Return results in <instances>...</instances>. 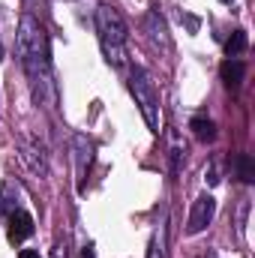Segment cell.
I'll return each mask as SVG.
<instances>
[{"label":"cell","instance_id":"1","mask_svg":"<svg viewBox=\"0 0 255 258\" xmlns=\"http://www.w3.org/2000/svg\"><path fill=\"white\" fill-rule=\"evenodd\" d=\"M18 57H21L24 72H27L33 102L36 105H54L57 87H54V75H51L48 39H45V27L33 15L21 18V27H18Z\"/></svg>","mask_w":255,"mask_h":258},{"label":"cell","instance_id":"2","mask_svg":"<svg viewBox=\"0 0 255 258\" xmlns=\"http://www.w3.org/2000/svg\"><path fill=\"white\" fill-rule=\"evenodd\" d=\"M96 33H99V45H102V54L105 60L114 66V69H123L126 66V42H129V30L123 15L102 3L96 9Z\"/></svg>","mask_w":255,"mask_h":258},{"label":"cell","instance_id":"3","mask_svg":"<svg viewBox=\"0 0 255 258\" xmlns=\"http://www.w3.org/2000/svg\"><path fill=\"white\" fill-rule=\"evenodd\" d=\"M129 93L135 96V105H138L144 123L150 126V132L159 135V93H156V84L144 66L129 69Z\"/></svg>","mask_w":255,"mask_h":258},{"label":"cell","instance_id":"4","mask_svg":"<svg viewBox=\"0 0 255 258\" xmlns=\"http://www.w3.org/2000/svg\"><path fill=\"white\" fill-rule=\"evenodd\" d=\"M72 153H75V183H78V192L87 189V174H90V162H93V144L87 135H75L72 138Z\"/></svg>","mask_w":255,"mask_h":258},{"label":"cell","instance_id":"5","mask_svg":"<svg viewBox=\"0 0 255 258\" xmlns=\"http://www.w3.org/2000/svg\"><path fill=\"white\" fill-rule=\"evenodd\" d=\"M213 216H216V198L213 195H198L195 198V204H192L189 210V222H186V234H201L210 222H213Z\"/></svg>","mask_w":255,"mask_h":258},{"label":"cell","instance_id":"6","mask_svg":"<svg viewBox=\"0 0 255 258\" xmlns=\"http://www.w3.org/2000/svg\"><path fill=\"white\" fill-rule=\"evenodd\" d=\"M18 156H21V162H24L33 174H39V177H45V174H48L45 150L39 147V141H27V138H21V141H18Z\"/></svg>","mask_w":255,"mask_h":258},{"label":"cell","instance_id":"7","mask_svg":"<svg viewBox=\"0 0 255 258\" xmlns=\"http://www.w3.org/2000/svg\"><path fill=\"white\" fill-rule=\"evenodd\" d=\"M147 258H168V210H162V216H159V222L153 228Z\"/></svg>","mask_w":255,"mask_h":258},{"label":"cell","instance_id":"8","mask_svg":"<svg viewBox=\"0 0 255 258\" xmlns=\"http://www.w3.org/2000/svg\"><path fill=\"white\" fill-rule=\"evenodd\" d=\"M33 234V216L27 210H12L9 213V240L12 243H21Z\"/></svg>","mask_w":255,"mask_h":258},{"label":"cell","instance_id":"9","mask_svg":"<svg viewBox=\"0 0 255 258\" xmlns=\"http://www.w3.org/2000/svg\"><path fill=\"white\" fill-rule=\"evenodd\" d=\"M144 27H147L150 39H153L156 45H162V48H168V45H171V39H168V30H165V21H162L156 12H147V18H144Z\"/></svg>","mask_w":255,"mask_h":258},{"label":"cell","instance_id":"10","mask_svg":"<svg viewBox=\"0 0 255 258\" xmlns=\"http://www.w3.org/2000/svg\"><path fill=\"white\" fill-rule=\"evenodd\" d=\"M219 75H222V81H225L228 87H240V81H243V75H246V66L240 63V60H234V57H228L225 63L219 66Z\"/></svg>","mask_w":255,"mask_h":258},{"label":"cell","instance_id":"11","mask_svg":"<svg viewBox=\"0 0 255 258\" xmlns=\"http://www.w3.org/2000/svg\"><path fill=\"white\" fill-rule=\"evenodd\" d=\"M189 129L201 144H213V141H216V123H213L210 117H192Z\"/></svg>","mask_w":255,"mask_h":258},{"label":"cell","instance_id":"12","mask_svg":"<svg viewBox=\"0 0 255 258\" xmlns=\"http://www.w3.org/2000/svg\"><path fill=\"white\" fill-rule=\"evenodd\" d=\"M234 171L243 183H255V159L249 153H237L234 156Z\"/></svg>","mask_w":255,"mask_h":258},{"label":"cell","instance_id":"13","mask_svg":"<svg viewBox=\"0 0 255 258\" xmlns=\"http://www.w3.org/2000/svg\"><path fill=\"white\" fill-rule=\"evenodd\" d=\"M18 198H21V189L15 180H6L3 183V192H0V207L3 210H18Z\"/></svg>","mask_w":255,"mask_h":258},{"label":"cell","instance_id":"14","mask_svg":"<svg viewBox=\"0 0 255 258\" xmlns=\"http://www.w3.org/2000/svg\"><path fill=\"white\" fill-rule=\"evenodd\" d=\"M246 45H249L246 30H234V33L225 39V54H228V57H237L240 51H246Z\"/></svg>","mask_w":255,"mask_h":258},{"label":"cell","instance_id":"15","mask_svg":"<svg viewBox=\"0 0 255 258\" xmlns=\"http://www.w3.org/2000/svg\"><path fill=\"white\" fill-rule=\"evenodd\" d=\"M183 156H186V150H183V144L174 138V141H171V150H168V159H171V180H177L180 165H183Z\"/></svg>","mask_w":255,"mask_h":258},{"label":"cell","instance_id":"16","mask_svg":"<svg viewBox=\"0 0 255 258\" xmlns=\"http://www.w3.org/2000/svg\"><path fill=\"white\" fill-rule=\"evenodd\" d=\"M18 258H42V255H39L36 249H21V252H18Z\"/></svg>","mask_w":255,"mask_h":258},{"label":"cell","instance_id":"17","mask_svg":"<svg viewBox=\"0 0 255 258\" xmlns=\"http://www.w3.org/2000/svg\"><path fill=\"white\" fill-rule=\"evenodd\" d=\"M81 258H96V252H93V246H84V249H81Z\"/></svg>","mask_w":255,"mask_h":258},{"label":"cell","instance_id":"18","mask_svg":"<svg viewBox=\"0 0 255 258\" xmlns=\"http://www.w3.org/2000/svg\"><path fill=\"white\" fill-rule=\"evenodd\" d=\"M54 258H63V246H60V243L54 246Z\"/></svg>","mask_w":255,"mask_h":258},{"label":"cell","instance_id":"19","mask_svg":"<svg viewBox=\"0 0 255 258\" xmlns=\"http://www.w3.org/2000/svg\"><path fill=\"white\" fill-rule=\"evenodd\" d=\"M0 63H3V42H0Z\"/></svg>","mask_w":255,"mask_h":258},{"label":"cell","instance_id":"20","mask_svg":"<svg viewBox=\"0 0 255 258\" xmlns=\"http://www.w3.org/2000/svg\"><path fill=\"white\" fill-rule=\"evenodd\" d=\"M222 3H231V0H222Z\"/></svg>","mask_w":255,"mask_h":258}]
</instances>
